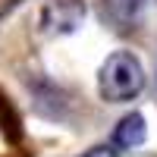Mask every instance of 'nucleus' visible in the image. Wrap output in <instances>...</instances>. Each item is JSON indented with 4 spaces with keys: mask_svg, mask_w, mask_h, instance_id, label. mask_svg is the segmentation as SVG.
Wrapping results in <instances>:
<instances>
[{
    "mask_svg": "<svg viewBox=\"0 0 157 157\" xmlns=\"http://www.w3.org/2000/svg\"><path fill=\"white\" fill-rule=\"evenodd\" d=\"M78 157H120L113 148H107V145H101V148H91V151H85V154H78Z\"/></svg>",
    "mask_w": 157,
    "mask_h": 157,
    "instance_id": "obj_5",
    "label": "nucleus"
},
{
    "mask_svg": "<svg viewBox=\"0 0 157 157\" xmlns=\"http://www.w3.org/2000/svg\"><path fill=\"white\" fill-rule=\"evenodd\" d=\"M98 88H101V98L110 104L135 101L141 94V88H145V69L129 50H116V54H110L104 60Z\"/></svg>",
    "mask_w": 157,
    "mask_h": 157,
    "instance_id": "obj_1",
    "label": "nucleus"
},
{
    "mask_svg": "<svg viewBox=\"0 0 157 157\" xmlns=\"http://www.w3.org/2000/svg\"><path fill=\"white\" fill-rule=\"evenodd\" d=\"M19 3H22V0H0V19H3L6 13H13V10H16Z\"/></svg>",
    "mask_w": 157,
    "mask_h": 157,
    "instance_id": "obj_6",
    "label": "nucleus"
},
{
    "mask_svg": "<svg viewBox=\"0 0 157 157\" xmlns=\"http://www.w3.org/2000/svg\"><path fill=\"white\" fill-rule=\"evenodd\" d=\"M154 6H157V0H101V19L110 29L132 32Z\"/></svg>",
    "mask_w": 157,
    "mask_h": 157,
    "instance_id": "obj_3",
    "label": "nucleus"
},
{
    "mask_svg": "<svg viewBox=\"0 0 157 157\" xmlns=\"http://www.w3.org/2000/svg\"><path fill=\"white\" fill-rule=\"evenodd\" d=\"M145 135H148L145 116H141V113H129V116H123V120L116 123V129H113V145L123 148V151H129V148H138L141 141H145Z\"/></svg>",
    "mask_w": 157,
    "mask_h": 157,
    "instance_id": "obj_4",
    "label": "nucleus"
},
{
    "mask_svg": "<svg viewBox=\"0 0 157 157\" xmlns=\"http://www.w3.org/2000/svg\"><path fill=\"white\" fill-rule=\"evenodd\" d=\"M38 22H41V35L47 38L72 35L85 22V3L82 0H47Z\"/></svg>",
    "mask_w": 157,
    "mask_h": 157,
    "instance_id": "obj_2",
    "label": "nucleus"
}]
</instances>
